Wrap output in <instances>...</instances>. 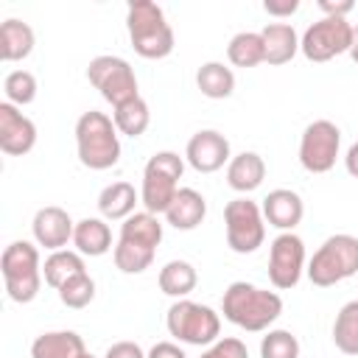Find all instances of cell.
I'll return each mask as SVG.
<instances>
[{"label":"cell","mask_w":358,"mask_h":358,"mask_svg":"<svg viewBox=\"0 0 358 358\" xmlns=\"http://www.w3.org/2000/svg\"><path fill=\"white\" fill-rule=\"evenodd\" d=\"M182 173H185V162L176 151H157L154 157H148L143 168V187H140V201L145 213L165 215V210L179 193Z\"/></svg>","instance_id":"obj_4"},{"label":"cell","mask_w":358,"mask_h":358,"mask_svg":"<svg viewBox=\"0 0 358 358\" xmlns=\"http://www.w3.org/2000/svg\"><path fill=\"white\" fill-rule=\"evenodd\" d=\"M34 28L17 17H8L0 25V59L3 62H22L34 50Z\"/></svg>","instance_id":"obj_21"},{"label":"cell","mask_w":358,"mask_h":358,"mask_svg":"<svg viewBox=\"0 0 358 358\" xmlns=\"http://www.w3.org/2000/svg\"><path fill=\"white\" fill-rule=\"evenodd\" d=\"M196 87L201 90L204 98H213V101L229 98L235 92V73L221 62H204L196 70Z\"/></svg>","instance_id":"obj_25"},{"label":"cell","mask_w":358,"mask_h":358,"mask_svg":"<svg viewBox=\"0 0 358 358\" xmlns=\"http://www.w3.org/2000/svg\"><path fill=\"white\" fill-rule=\"evenodd\" d=\"M81 352H87V347L76 330H50L31 344V358H78Z\"/></svg>","instance_id":"obj_20"},{"label":"cell","mask_w":358,"mask_h":358,"mask_svg":"<svg viewBox=\"0 0 358 358\" xmlns=\"http://www.w3.org/2000/svg\"><path fill=\"white\" fill-rule=\"evenodd\" d=\"M201 358H249V350H246V344L241 338L227 336V338H218L215 344H210L201 352Z\"/></svg>","instance_id":"obj_35"},{"label":"cell","mask_w":358,"mask_h":358,"mask_svg":"<svg viewBox=\"0 0 358 358\" xmlns=\"http://www.w3.org/2000/svg\"><path fill=\"white\" fill-rule=\"evenodd\" d=\"M305 271V243L294 232H280L268 246V280L274 288L288 291Z\"/></svg>","instance_id":"obj_12"},{"label":"cell","mask_w":358,"mask_h":358,"mask_svg":"<svg viewBox=\"0 0 358 358\" xmlns=\"http://www.w3.org/2000/svg\"><path fill=\"white\" fill-rule=\"evenodd\" d=\"M117 241H126V243H134V246H145V249H154L159 246L162 241V224H159V215H151V213H131L123 224H120V238Z\"/></svg>","instance_id":"obj_24"},{"label":"cell","mask_w":358,"mask_h":358,"mask_svg":"<svg viewBox=\"0 0 358 358\" xmlns=\"http://www.w3.org/2000/svg\"><path fill=\"white\" fill-rule=\"evenodd\" d=\"M168 333L182 341V344H193V347H204V344H215L218 333H221V319L210 305H199L193 299H176L168 308L165 316Z\"/></svg>","instance_id":"obj_7"},{"label":"cell","mask_w":358,"mask_h":358,"mask_svg":"<svg viewBox=\"0 0 358 358\" xmlns=\"http://www.w3.org/2000/svg\"><path fill=\"white\" fill-rule=\"evenodd\" d=\"M344 165H347V173L358 179V143H352L347 148V157H344Z\"/></svg>","instance_id":"obj_40"},{"label":"cell","mask_w":358,"mask_h":358,"mask_svg":"<svg viewBox=\"0 0 358 358\" xmlns=\"http://www.w3.org/2000/svg\"><path fill=\"white\" fill-rule=\"evenodd\" d=\"M112 120H115V126H117L120 134H126V137H140V134L148 129V123H151V112H148V103L137 95V98H131V101L115 106Z\"/></svg>","instance_id":"obj_29"},{"label":"cell","mask_w":358,"mask_h":358,"mask_svg":"<svg viewBox=\"0 0 358 358\" xmlns=\"http://www.w3.org/2000/svg\"><path fill=\"white\" fill-rule=\"evenodd\" d=\"M227 59L235 67H257L266 62V48L260 31H241L227 45Z\"/></svg>","instance_id":"obj_27"},{"label":"cell","mask_w":358,"mask_h":358,"mask_svg":"<svg viewBox=\"0 0 358 358\" xmlns=\"http://www.w3.org/2000/svg\"><path fill=\"white\" fill-rule=\"evenodd\" d=\"M59 299H62V305H67V308H73V310L87 308V305L95 299V280H92L87 271L70 277V280L59 288Z\"/></svg>","instance_id":"obj_33"},{"label":"cell","mask_w":358,"mask_h":358,"mask_svg":"<svg viewBox=\"0 0 358 358\" xmlns=\"http://www.w3.org/2000/svg\"><path fill=\"white\" fill-rule=\"evenodd\" d=\"M319 8L324 11V17H344L347 20V14L355 8V3L352 0H319Z\"/></svg>","instance_id":"obj_38"},{"label":"cell","mask_w":358,"mask_h":358,"mask_svg":"<svg viewBox=\"0 0 358 358\" xmlns=\"http://www.w3.org/2000/svg\"><path fill=\"white\" fill-rule=\"evenodd\" d=\"M36 145V126L14 103H0V151L8 157H22Z\"/></svg>","instance_id":"obj_14"},{"label":"cell","mask_w":358,"mask_h":358,"mask_svg":"<svg viewBox=\"0 0 358 358\" xmlns=\"http://www.w3.org/2000/svg\"><path fill=\"white\" fill-rule=\"evenodd\" d=\"M103 358H145V352L140 350L137 341H117V344H112L106 350Z\"/></svg>","instance_id":"obj_36"},{"label":"cell","mask_w":358,"mask_h":358,"mask_svg":"<svg viewBox=\"0 0 358 358\" xmlns=\"http://www.w3.org/2000/svg\"><path fill=\"white\" fill-rule=\"evenodd\" d=\"M76 148L78 159L90 171H106L120 159L117 126L109 115L90 109L76 120Z\"/></svg>","instance_id":"obj_2"},{"label":"cell","mask_w":358,"mask_h":358,"mask_svg":"<svg viewBox=\"0 0 358 358\" xmlns=\"http://www.w3.org/2000/svg\"><path fill=\"white\" fill-rule=\"evenodd\" d=\"M350 56H352V62L358 64V25L352 28V45H350Z\"/></svg>","instance_id":"obj_41"},{"label":"cell","mask_w":358,"mask_h":358,"mask_svg":"<svg viewBox=\"0 0 358 358\" xmlns=\"http://www.w3.org/2000/svg\"><path fill=\"white\" fill-rule=\"evenodd\" d=\"M112 257H115V266H117L123 274H143V271L154 263V249H145V246H134V243L117 241Z\"/></svg>","instance_id":"obj_31"},{"label":"cell","mask_w":358,"mask_h":358,"mask_svg":"<svg viewBox=\"0 0 358 358\" xmlns=\"http://www.w3.org/2000/svg\"><path fill=\"white\" fill-rule=\"evenodd\" d=\"M263 8L271 17H291L299 8V0H263Z\"/></svg>","instance_id":"obj_37"},{"label":"cell","mask_w":358,"mask_h":358,"mask_svg":"<svg viewBox=\"0 0 358 358\" xmlns=\"http://www.w3.org/2000/svg\"><path fill=\"white\" fill-rule=\"evenodd\" d=\"M263 218L271 224V227H277V229H282V232H291L299 221H302V215H305V204H302V196L296 193V190H288V187H277V190H271L266 199H263Z\"/></svg>","instance_id":"obj_16"},{"label":"cell","mask_w":358,"mask_h":358,"mask_svg":"<svg viewBox=\"0 0 358 358\" xmlns=\"http://www.w3.org/2000/svg\"><path fill=\"white\" fill-rule=\"evenodd\" d=\"M207 215V201L199 190L193 187H179L176 199L171 201V207L165 210V221L173 227V229H196Z\"/></svg>","instance_id":"obj_18"},{"label":"cell","mask_w":358,"mask_h":358,"mask_svg":"<svg viewBox=\"0 0 358 358\" xmlns=\"http://www.w3.org/2000/svg\"><path fill=\"white\" fill-rule=\"evenodd\" d=\"M140 201V193L129 182H112L98 196V210L109 221H126Z\"/></svg>","instance_id":"obj_22"},{"label":"cell","mask_w":358,"mask_h":358,"mask_svg":"<svg viewBox=\"0 0 358 358\" xmlns=\"http://www.w3.org/2000/svg\"><path fill=\"white\" fill-rule=\"evenodd\" d=\"M260 36L266 48V64H288L299 50V36L288 22H268L260 31Z\"/></svg>","instance_id":"obj_19"},{"label":"cell","mask_w":358,"mask_h":358,"mask_svg":"<svg viewBox=\"0 0 358 358\" xmlns=\"http://www.w3.org/2000/svg\"><path fill=\"white\" fill-rule=\"evenodd\" d=\"M84 255L81 252H70V249H59V252H50L45 257V266H42V277L50 288H62L70 277L76 274H84Z\"/></svg>","instance_id":"obj_26"},{"label":"cell","mask_w":358,"mask_h":358,"mask_svg":"<svg viewBox=\"0 0 358 358\" xmlns=\"http://www.w3.org/2000/svg\"><path fill=\"white\" fill-rule=\"evenodd\" d=\"M78 358H95V355H92V352H81Z\"/></svg>","instance_id":"obj_42"},{"label":"cell","mask_w":358,"mask_h":358,"mask_svg":"<svg viewBox=\"0 0 358 358\" xmlns=\"http://www.w3.org/2000/svg\"><path fill=\"white\" fill-rule=\"evenodd\" d=\"M341 148V129L333 120H313L299 140V162L308 173H327Z\"/></svg>","instance_id":"obj_11"},{"label":"cell","mask_w":358,"mask_h":358,"mask_svg":"<svg viewBox=\"0 0 358 358\" xmlns=\"http://www.w3.org/2000/svg\"><path fill=\"white\" fill-rule=\"evenodd\" d=\"M224 227H227V246L235 255H252L266 241V218L257 201L241 196L227 201L224 207Z\"/></svg>","instance_id":"obj_8"},{"label":"cell","mask_w":358,"mask_h":358,"mask_svg":"<svg viewBox=\"0 0 358 358\" xmlns=\"http://www.w3.org/2000/svg\"><path fill=\"white\" fill-rule=\"evenodd\" d=\"M333 344L344 355H358V299L341 305L333 322Z\"/></svg>","instance_id":"obj_30"},{"label":"cell","mask_w":358,"mask_h":358,"mask_svg":"<svg viewBox=\"0 0 358 358\" xmlns=\"http://www.w3.org/2000/svg\"><path fill=\"white\" fill-rule=\"evenodd\" d=\"M266 179V162L255 151H241L227 165V185L238 193H252Z\"/></svg>","instance_id":"obj_17"},{"label":"cell","mask_w":358,"mask_h":358,"mask_svg":"<svg viewBox=\"0 0 358 358\" xmlns=\"http://www.w3.org/2000/svg\"><path fill=\"white\" fill-rule=\"evenodd\" d=\"M260 358H299V341L291 330H268L260 341Z\"/></svg>","instance_id":"obj_34"},{"label":"cell","mask_w":358,"mask_h":358,"mask_svg":"<svg viewBox=\"0 0 358 358\" xmlns=\"http://www.w3.org/2000/svg\"><path fill=\"white\" fill-rule=\"evenodd\" d=\"M185 159L190 162L193 171L199 173H215L224 165H229L232 154H229V140L215 131V129H201L187 140L185 148Z\"/></svg>","instance_id":"obj_13"},{"label":"cell","mask_w":358,"mask_h":358,"mask_svg":"<svg viewBox=\"0 0 358 358\" xmlns=\"http://www.w3.org/2000/svg\"><path fill=\"white\" fill-rule=\"evenodd\" d=\"M221 313L235 327H241L246 333H260V330H268V324H274L280 319L282 299L274 291H266V288L238 280L224 291Z\"/></svg>","instance_id":"obj_1"},{"label":"cell","mask_w":358,"mask_h":358,"mask_svg":"<svg viewBox=\"0 0 358 358\" xmlns=\"http://www.w3.org/2000/svg\"><path fill=\"white\" fill-rule=\"evenodd\" d=\"M73 246H76V252L90 255V257L106 255L112 249L109 224H103V218H81L76 224V232H73Z\"/></svg>","instance_id":"obj_23"},{"label":"cell","mask_w":358,"mask_h":358,"mask_svg":"<svg viewBox=\"0 0 358 358\" xmlns=\"http://www.w3.org/2000/svg\"><path fill=\"white\" fill-rule=\"evenodd\" d=\"M129 39L137 56L165 59L173 50V28L165 20V11L151 0H134L126 11Z\"/></svg>","instance_id":"obj_3"},{"label":"cell","mask_w":358,"mask_h":358,"mask_svg":"<svg viewBox=\"0 0 358 358\" xmlns=\"http://www.w3.org/2000/svg\"><path fill=\"white\" fill-rule=\"evenodd\" d=\"M352 28L355 25H350L344 17H322L319 22L305 28L299 50L308 62H330L341 53H350Z\"/></svg>","instance_id":"obj_10"},{"label":"cell","mask_w":358,"mask_h":358,"mask_svg":"<svg viewBox=\"0 0 358 358\" xmlns=\"http://www.w3.org/2000/svg\"><path fill=\"white\" fill-rule=\"evenodd\" d=\"M199 282L196 268L187 260H171L159 268V291L176 299H185Z\"/></svg>","instance_id":"obj_28"},{"label":"cell","mask_w":358,"mask_h":358,"mask_svg":"<svg viewBox=\"0 0 358 358\" xmlns=\"http://www.w3.org/2000/svg\"><path fill=\"white\" fill-rule=\"evenodd\" d=\"M308 280L319 288H330L341 280L358 274V238L355 235H330L308 263Z\"/></svg>","instance_id":"obj_5"},{"label":"cell","mask_w":358,"mask_h":358,"mask_svg":"<svg viewBox=\"0 0 358 358\" xmlns=\"http://www.w3.org/2000/svg\"><path fill=\"white\" fill-rule=\"evenodd\" d=\"M87 78L101 92V98L112 103V109L137 98V76L131 64L120 56H95L87 67Z\"/></svg>","instance_id":"obj_9"},{"label":"cell","mask_w":358,"mask_h":358,"mask_svg":"<svg viewBox=\"0 0 358 358\" xmlns=\"http://www.w3.org/2000/svg\"><path fill=\"white\" fill-rule=\"evenodd\" d=\"M3 92H6V101L8 103L28 106L36 98V78H34V73H28V70H11L3 78Z\"/></svg>","instance_id":"obj_32"},{"label":"cell","mask_w":358,"mask_h":358,"mask_svg":"<svg viewBox=\"0 0 358 358\" xmlns=\"http://www.w3.org/2000/svg\"><path fill=\"white\" fill-rule=\"evenodd\" d=\"M145 358H187V355H185V350H182L179 344H173V341H157V344L148 350Z\"/></svg>","instance_id":"obj_39"},{"label":"cell","mask_w":358,"mask_h":358,"mask_svg":"<svg viewBox=\"0 0 358 358\" xmlns=\"http://www.w3.org/2000/svg\"><path fill=\"white\" fill-rule=\"evenodd\" d=\"M0 271L6 291L14 302L25 305L36 299L39 285H42V266H39V249L28 241H14L6 246L0 257Z\"/></svg>","instance_id":"obj_6"},{"label":"cell","mask_w":358,"mask_h":358,"mask_svg":"<svg viewBox=\"0 0 358 358\" xmlns=\"http://www.w3.org/2000/svg\"><path fill=\"white\" fill-rule=\"evenodd\" d=\"M31 232H34V241L50 252H59L67 246V241H73V232H76V224L73 218L67 215V210L62 207H42L36 210L34 221H31Z\"/></svg>","instance_id":"obj_15"}]
</instances>
